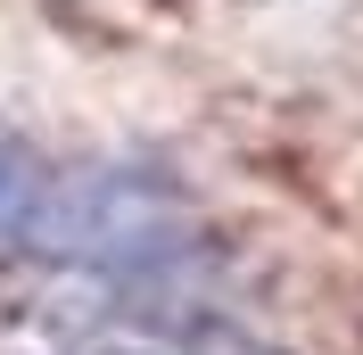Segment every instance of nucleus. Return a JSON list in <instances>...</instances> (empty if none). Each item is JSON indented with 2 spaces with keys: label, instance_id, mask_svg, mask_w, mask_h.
<instances>
[{
  "label": "nucleus",
  "instance_id": "7ed1b4c3",
  "mask_svg": "<svg viewBox=\"0 0 363 355\" xmlns=\"http://www.w3.org/2000/svg\"><path fill=\"white\" fill-rule=\"evenodd\" d=\"M99 355H165V347H99Z\"/></svg>",
  "mask_w": 363,
  "mask_h": 355
},
{
  "label": "nucleus",
  "instance_id": "f03ea898",
  "mask_svg": "<svg viewBox=\"0 0 363 355\" xmlns=\"http://www.w3.org/2000/svg\"><path fill=\"white\" fill-rule=\"evenodd\" d=\"M215 355H289V347H264V339H231V347H215Z\"/></svg>",
  "mask_w": 363,
  "mask_h": 355
},
{
  "label": "nucleus",
  "instance_id": "f257e3e1",
  "mask_svg": "<svg viewBox=\"0 0 363 355\" xmlns=\"http://www.w3.org/2000/svg\"><path fill=\"white\" fill-rule=\"evenodd\" d=\"M50 182H58V165H50V157L33 149V141L0 133V248H25V240H33Z\"/></svg>",
  "mask_w": 363,
  "mask_h": 355
}]
</instances>
